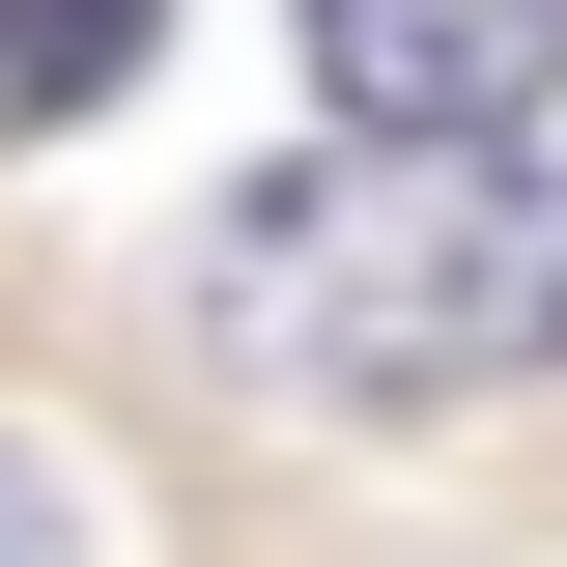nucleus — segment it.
<instances>
[{"instance_id": "nucleus-4", "label": "nucleus", "mask_w": 567, "mask_h": 567, "mask_svg": "<svg viewBox=\"0 0 567 567\" xmlns=\"http://www.w3.org/2000/svg\"><path fill=\"white\" fill-rule=\"evenodd\" d=\"M0 567H85V483H58V454H0Z\"/></svg>"}, {"instance_id": "nucleus-3", "label": "nucleus", "mask_w": 567, "mask_h": 567, "mask_svg": "<svg viewBox=\"0 0 567 567\" xmlns=\"http://www.w3.org/2000/svg\"><path fill=\"white\" fill-rule=\"evenodd\" d=\"M171 0H0V114H114Z\"/></svg>"}, {"instance_id": "nucleus-1", "label": "nucleus", "mask_w": 567, "mask_h": 567, "mask_svg": "<svg viewBox=\"0 0 567 567\" xmlns=\"http://www.w3.org/2000/svg\"><path fill=\"white\" fill-rule=\"evenodd\" d=\"M199 284L312 398H511V369H567V199L511 142H369L341 114V142H284L199 227Z\"/></svg>"}, {"instance_id": "nucleus-2", "label": "nucleus", "mask_w": 567, "mask_h": 567, "mask_svg": "<svg viewBox=\"0 0 567 567\" xmlns=\"http://www.w3.org/2000/svg\"><path fill=\"white\" fill-rule=\"evenodd\" d=\"M312 85H341L369 142H539L567 0H312Z\"/></svg>"}]
</instances>
